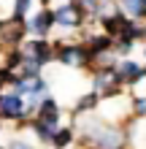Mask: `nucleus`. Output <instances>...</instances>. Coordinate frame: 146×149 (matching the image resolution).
Returning <instances> with one entry per match:
<instances>
[{
    "label": "nucleus",
    "instance_id": "obj_18",
    "mask_svg": "<svg viewBox=\"0 0 146 149\" xmlns=\"http://www.w3.org/2000/svg\"><path fill=\"white\" fill-rule=\"evenodd\" d=\"M11 149H30V144H24V141H14Z\"/></svg>",
    "mask_w": 146,
    "mask_h": 149
},
{
    "label": "nucleus",
    "instance_id": "obj_6",
    "mask_svg": "<svg viewBox=\"0 0 146 149\" xmlns=\"http://www.w3.org/2000/svg\"><path fill=\"white\" fill-rule=\"evenodd\" d=\"M24 114H27L24 95H19V92L0 95V117H3V119H22Z\"/></svg>",
    "mask_w": 146,
    "mask_h": 149
},
{
    "label": "nucleus",
    "instance_id": "obj_20",
    "mask_svg": "<svg viewBox=\"0 0 146 149\" xmlns=\"http://www.w3.org/2000/svg\"><path fill=\"white\" fill-rule=\"evenodd\" d=\"M143 57H146V46H143Z\"/></svg>",
    "mask_w": 146,
    "mask_h": 149
},
{
    "label": "nucleus",
    "instance_id": "obj_11",
    "mask_svg": "<svg viewBox=\"0 0 146 149\" xmlns=\"http://www.w3.org/2000/svg\"><path fill=\"white\" fill-rule=\"evenodd\" d=\"M38 119H44L49 122V125H60V106H57V100H51V98H44L38 103Z\"/></svg>",
    "mask_w": 146,
    "mask_h": 149
},
{
    "label": "nucleus",
    "instance_id": "obj_10",
    "mask_svg": "<svg viewBox=\"0 0 146 149\" xmlns=\"http://www.w3.org/2000/svg\"><path fill=\"white\" fill-rule=\"evenodd\" d=\"M114 41L116 38H111L108 33H95V36L84 38V43H87L92 57H100V54H106V52H114Z\"/></svg>",
    "mask_w": 146,
    "mask_h": 149
},
{
    "label": "nucleus",
    "instance_id": "obj_12",
    "mask_svg": "<svg viewBox=\"0 0 146 149\" xmlns=\"http://www.w3.org/2000/svg\"><path fill=\"white\" fill-rule=\"evenodd\" d=\"M119 8L133 19H146V0H119Z\"/></svg>",
    "mask_w": 146,
    "mask_h": 149
},
{
    "label": "nucleus",
    "instance_id": "obj_14",
    "mask_svg": "<svg viewBox=\"0 0 146 149\" xmlns=\"http://www.w3.org/2000/svg\"><path fill=\"white\" fill-rule=\"evenodd\" d=\"M33 3H35V0H14V14L16 16H27Z\"/></svg>",
    "mask_w": 146,
    "mask_h": 149
},
{
    "label": "nucleus",
    "instance_id": "obj_4",
    "mask_svg": "<svg viewBox=\"0 0 146 149\" xmlns=\"http://www.w3.org/2000/svg\"><path fill=\"white\" fill-rule=\"evenodd\" d=\"M87 16H89V14L84 11V8H79L76 3H71V0L54 8V19H57V27H65V30H79V27H84Z\"/></svg>",
    "mask_w": 146,
    "mask_h": 149
},
{
    "label": "nucleus",
    "instance_id": "obj_8",
    "mask_svg": "<svg viewBox=\"0 0 146 149\" xmlns=\"http://www.w3.org/2000/svg\"><path fill=\"white\" fill-rule=\"evenodd\" d=\"M116 73H119L122 84H138L146 79V68L141 63H135V60H130V57H119L116 60Z\"/></svg>",
    "mask_w": 146,
    "mask_h": 149
},
{
    "label": "nucleus",
    "instance_id": "obj_15",
    "mask_svg": "<svg viewBox=\"0 0 146 149\" xmlns=\"http://www.w3.org/2000/svg\"><path fill=\"white\" fill-rule=\"evenodd\" d=\"M54 144L57 146H68V144H71V130H57V133H54Z\"/></svg>",
    "mask_w": 146,
    "mask_h": 149
},
{
    "label": "nucleus",
    "instance_id": "obj_7",
    "mask_svg": "<svg viewBox=\"0 0 146 149\" xmlns=\"http://www.w3.org/2000/svg\"><path fill=\"white\" fill-rule=\"evenodd\" d=\"M22 49L27 57H35L41 65H49L54 60V43H49L46 38H27L22 43Z\"/></svg>",
    "mask_w": 146,
    "mask_h": 149
},
{
    "label": "nucleus",
    "instance_id": "obj_13",
    "mask_svg": "<svg viewBox=\"0 0 146 149\" xmlns=\"http://www.w3.org/2000/svg\"><path fill=\"white\" fill-rule=\"evenodd\" d=\"M98 100H100V95H98V92L84 95V98H79V106H76V111H92V109L98 106Z\"/></svg>",
    "mask_w": 146,
    "mask_h": 149
},
{
    "label": "nucleus",
    "instance_id": "obj_17",
    "mask_svg": "<svg viewBox=\"0 0 146 149\" xmlns=\"http://www.w3.org/2000/svg\"><path fill=\"white\" fill-rule=\"evenodd\" d=\"M71 3H76L79 8H84L87 14H92V11H95V6H98V0H71Z\"/></svg>",
    "mask_w": 146,
    "mask_h": 149
},
{
    "label": "nucleus",
    "instance_id": "obj_1",
    "mask_svg": "<svg viewBox=\"0 0 146 149\" xmlns=\"http://www.w3.org/2000/svg\"><path fill=\"white\" fill-rule=\"evenodd\" d=\"M54 60L62 65H71V68H87L92 63V54L87 49V43H62L57 41L54 43Z\"/></svg>",
    "mask_w": 146,
    "mask_h": 149
},
{
    "label": "nucleus",
    "instance_id": "obj_5",
    "mask_svg": "<svg viewBox=\"0 0 146 149\" xmlns=\"http://www.w3.org/2000/svg\"><path fill=\"white\" fill-rule=\"evenodd\" d=\"M54 27H57V19L51 8H41L33 16H27V33L33 38H49V33Z\"/></svg>",
    "mask_w": 146,
    "mask_h": 149
},
{
    "label": "nucleus",
    "instance_id": "obj_2",
    "mask_svg": "<svg viewBox=\"0 0 146 149\" xmlns=\"http://www.w3.org/2000/svg\"><path fill=\"white\" fill-rule=\"evenodd\" d=\"M27 33V16H6L0 19V46H22Z\"/></svg>",
    "mask_w": 146,
    "mask_h": 149
},
{
    "label": "nucleus",
    "instance_id": "obj_19",
    "mask_svg": "<svg viewBox=\"0 0 146 149\" xmlns=\"http://www.w3.org/2000/svg\"><path fill=\"white\" fill-rule=\"evenodd\" d=\"M51 6V0H41V8H49Z\"/></svg>",
    "mask_w": 146,
    "mask_h": 149
},
{
    "label": "nucleus",
    "instance_id": "obj_3",
    "mask_svg": "<svg viewBox=\"0 0 146 149\" xmlns=\"http://www.w3.org/2000/svg\"><path fill=\"white\" fill-rule=\"evenodd\" d=\"M92 87H95L98 95H106V98H114V95H119V90H122V81H119L116 65H100V68H95Z\"/></svg>",
    "mask_w": 146,
    "mask_h": 149
},
{
    "label": "nucleus",
    "instance_id": "obj_16",
    "mask_svg": "<svg viewBox=\"0 0 146 149\" xmlns=\"http://www.w3.org/2000/svg\"><path fill=\"white\" fill-rule=\"evenodd\" d=\"M133 111L138 114V117H146V95H141V98L133 100Z\"/></svg>",
    "mask_w": 146,
    "mask_h": 149
},
{
    "label": "nucleus",
    "instance_id": "obj_9",
    "mask_svg": "<svg viewBox=\"0 0 146 149\" xmlns=\"http://www.w3.org/2000/svg\"><path fill=\"white\" fill-rule=\"evenodd\" d=\"M130 19L133 16H127L122 8H116L114 14H108V16L100 19V27H103V33H108L111 38H122L125 30H127V24H130Z\"/></svg>",
    "mask_w": 146,
    "mask_h": 149
}]
</instances>
